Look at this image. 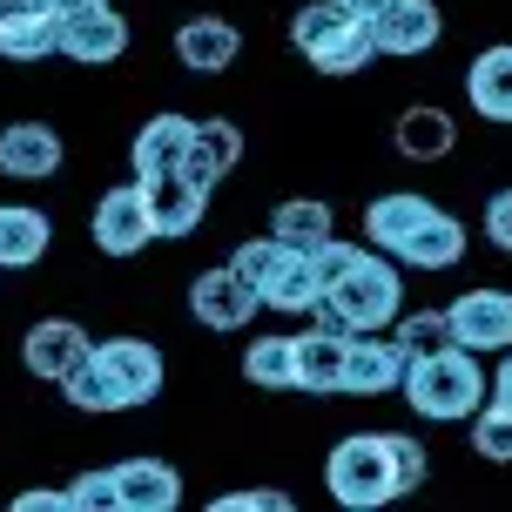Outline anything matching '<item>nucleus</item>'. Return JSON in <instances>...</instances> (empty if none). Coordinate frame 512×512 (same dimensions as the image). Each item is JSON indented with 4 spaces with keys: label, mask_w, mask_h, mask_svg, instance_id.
<instances>
[{
    "label": "nucleus",
    "mask_w": 512,
    "mask_h": 512,
    "mask_svg": "<svg viewBox=\"0 0 512 512\" xmlns=\"http://www.w3.org/2000/svg\"><path fill=\"white\" fill-rule=\"evenodd\" d=\"M0 54L7 61H41V54H54V14L41 0H0Z\"/></svg>",
    "instance_id": "nucleus-22"
},
{
    "label": "nucleus",
    "mask_w": 512,
    "mask_h": 512,
    "mask_svg": "<svg viewBox=\"0 0 512 512\" xmlns=\"http://www.w3.org/2000/svg\"><path fill=\"white\" fill-rule=\"evenodd\" d=\"M14 512H75V506H68V492H21Z\"/></svg>",
    "instance_id": "nucleus-35"
},
{
    "label": "nucleus",
    "mask_w": 512,
    "mask_h": 512,
    "mask_svg": "<svg viewBox=\"0 0 512 512\" xmlns=\"http://www.w3.org/2000/svg\"><path fill=\"white\" fill-rule=\"evenodd\" d=\"M337 7H344V14H358V21H378L384 7H398V0H337Z\"/></svg>",
    "instance_id": "nucleus-36"
},
{
    "label": "nucleus",
    "mask_w": 512,
    "mask_h": 512,
    "mask_svg": "<svg viewBox=\"0 0 512 512\" xmlns=\"http://www.w3.org/2000/svg\"><path fill=\"white\" fill-rule=\"evenodd\" d=\"M398 391H405V405L418 411V418H432V425H459V418H472V411L486 405L479 358L459 351V344H445V351H432V358H411Z\"/></svg>",
    "instance_id": "nucleus-3"
},
{
    "label": "nucleus",
    "mask_w": 512,
    "mask_h": 512,
    "mask_svg": "<svg viewBox=\"0 0 512 512\" xmlns=\"http://www.w3.org/2000/svg\"><path fill=\"white\" fill-rule=\"evenodd\" d=\"M445 324H452V344L459 351H512V290H492V283H479V290H465V297H452L445 304Z\"/></svg>",
    "instance_id": "nucleus-7"
},
{
    "label": "nucleus",
    "mask_w": 512,
    "mask_h": 512,
    "mask_svg": "<svg viewBox=\"0 0 512 512\" xmlns=\"http://www.w3.org/2000/svg\"><path fill=\"white\" fill-rule=\"evenodd\" d=\"M452 142H459V122L445 108H405L398 115V155H411V162H438V155H452Z\"/></svg>",
    "instance_id": "nucleus-26"
},
{
    "label": "nucleus",
    "mask_w": 512,
    "mask_h": 512,
    "mask_svg": "<svg viewBox=\"0 0 512 512\" xmlns=\"http://www.w3.org/2000/svg\"><path fill=\"white\" fill-rule=\"evenodd\" d=\"M189 142H196V122L189 115H149V122L135 128V142H128V162H135V176H176L182 162H189Z\"/></svg>",
    "instance_id": "nucleus-13"
},
{
    "label": "nucleus",
    "mask_w": 512,
    "mask_h": 512,
    "mask_svg": "<svg viewBox=\"0 0 512 512\" xmlns=\"http://www.w3.org/2000/svg\"><path fill=\"white\" fill-rule=\"evenodd\" d=\"M465 102L486 122H512V48H486L465 68Z\"/></svg>",
    "instance_id": "nucleus-25"
},
{
    "label": "nucleus",
    "mask_w": 512,
    "mask_h": 512,
    "mask_svg": "<svg viewBox=\"0 0 512 512\" xmlns=\"http://www.w3.org/2000/svg\"><path fill=\"white\" fill-rule=\"evenodd\" d=\"M243 378L256 391H290L297 384V344L290 337H250L243 344Z\"/></svg>",
    "instance_id": "nucleus-27"
},
{
    "label": "nucleus",
    "mask_w": 512,
    "mask_h": 512,
    "mask_svg": "<svg viewBox=\"0 0 512 512\" xmlns=\"http://www.w3.org/2000/svg\"><path fill=\"white\" fill-rule=\"evenodd\" d=\"M54 48L68 54V61H88V68L122 61V54H128V21L115 14V0H102V7H88V14L54 21Z\"/></svg>",
    "instance_id": "nucleus-10"
},
{
    "label": "nucleus",
    "mask_w": 512,
    "mask_h": 512,
    "mask_svg": "<svg viewBox=\"0 0 512 512\" xmlns=\"http://www.w3.org/2000/svg\"><path fill=\"white\" fill-rule=\"evenodd\" d=\"M486 236H492V250L512 256V189H499V196L486 203Z\"/></svg>",
    "instance_id": "nucleus-34"
},
{
    "label": "nucleus",
    "mask_w": 512,
    "mask_h": 512,
    "mask_svg": "<svg viewBox=\"0 0 512 512\" xmlns=\"http://www.w3.org/2000/svg\"><path fill=\"white\" fill-rule=\"evenodd\" d=\"M95 250L102 256H142L155 243V216H149V189L142 182H122L95 203Z\"/></svg>",
    "instance_id": "nucleus-8"
},
{
    "label": "nucleus",
    "mask_w": 512,
    "mask_h": 512,
    "mask_svg": "<svg viewBox=\"0 0 512 512\" xmlns=\"http://www.w3.org/2000/svg\"><path fill=\"white\" fill-rule=\"evenodd\" d=\"M425 445L405 432H351L331 445V459H324V486H331L337 506L351 512H371L384 499H405V492L425 486Z\"/></svg>",
    "instance_id": "nucleus-1"
},
{
    "label": "nucleus",
    "mask_w": 512,
    "mask_h": 512,
    "mask_svg": "<svg viewBox=\"0 0 512 512\" xmlns=\"http://www.w3.org/2000/svg\"><path fill=\"white\" fill-rule=\"evenodd\" d=\"M425 216H432V203H425V196L391 189V196H378V203L364 209V243H371V250H384V256H398V243H405Z\"/></svg>",
    "instance_id": "nucleus-24"
},
{
    "label": "nucleus",
    "mask_w": 512,
    "mask_h": 512,
    "mask_svg": "<svg viewBox=\"0 0 512 512\" xmlns=\"http://www.w3.org/2000/svg\"><path fill=\"white\" fill-rule=\"evenodd\" d=\"M465 425H472V452H479V459L512 465V405H499V398H492V405H479Z\"/></svg>",
    "instance_id": "nucleus-29"
},
{
    "label": "nucleus",
    "mask_w": 512,
    "mask_h": 512,
    "mask_svg": "<svg viewBox=\"0 0 512 512\" xmlns=\"http://www.w3.org/2000/svg\"><path fill=\"white\" fill-rule=\"evenodd\" d=\"M438 34H445V14H438L432 0H398V7H384L378 21H371V41H378V54H398V61H411V54H432Z\"/></svg>",
    "instance_id": "nucleus-14"
},
{
    "label": "nucleus",
    "mask_w": 512,
    "mask_h": 512,
    "mask_svg": "<svg viewBox=\"0 0 512 512\" xmlns=\"http://www.w3.org/2000/svg\"><path fill=\"white\" fill-rule=\"evenodd\" d=\"M405 344L384 331H351V351H344V391H358V398H384V391H398L405 384Z\"/></svg>",
    "instance_id": "nucleus-11"
},
{
    "label": "nucleus",
    "mask_w": 512,
    "mask_h": 512,
    "mask_svg": "<svg viewBox=\"0 0 512 512\" xmlns=\"http://www.w3.org/2000/svg\"><path fill=\"white\" fill-rule=\"evenodd\" d=\"M68 506L75 512H122V499H115V472H81L75 486H68Z\"/></svg>",
    "instance_id": "nucleus-31"
},
{
    "label": "nucleus",
    "mask_w": 512,
    "mask_h": 512,
    "mask_svg": "<svg viewBox=\"0 0 512 512\" xmlns=\"http://www.w3.org/2000/svg\"><path fill=\"white\" fill-rule=\"evenodd\" d=\"M54 230L41 209L27 203H0V270H34L41 256H48Z\"/></svg>",
    "instance_id": "nucleus-23"
},
{
    "label": "nucleus",
    "mask_w": 512,
    "mask_h": 512,
    "mask_svg": "<svg viewBox=\"0 0 512 512\" xmlns=\"http://www.w3.org/2000/svg\"><path fill=\"white\" fill-rule=\"evenodd\" d=\"M88 364L102 371L115 411H135L162 391V351H155L149 337H102V344L88 351Z\"/></svg>",
    "instance_id": "nucleus-6"
},
{
    "label": "nucleus",
    "mask_w": 512,
    "mask_h": 512,
    "mask_svg": "<svg viewBox=\"0 0 512 512\" xmlns=\"http://www.w3.org/2000/svg\"><path fill=\"white\" fill-rule=\"evenodd\" d=\"M236 270L243 283L256 290V304L263 310H283V317H310L317 310V270H310V250H290L283 236H256L236 250Z\"/></svg>",
    "instance_id": "nucleus-4"
},
{
    "label": "nucleus",
    "mask_w": 512,
    "mask_h": 512,
    "mask_svg": "<svg viewBox=\"0 0 512 512\" xmlns=\"http://www.w3.org/2000/svg\"><path fill=\"white\" fill-rule=\"evenodd\" d=\"M297 499L290 492H270V486H250V492H216L209 512H290Z\"/></svg>",
    "instance_id": "nucleus-32"
},
{
    "label": "nucleus",
    "mask_w": 512,
    "mask_h": 512,
    "mask_svg": "<svg viewBox=\"0 0 512 512\" xmlns=\"http://www.w3.org/2000/svg\"><path fill=\"white\" fill-rule=\"evenodd\" d=\"M391 337L405 344V358H432V351H445L452 344V324H445V310H398V324H391Z\"/></svg>",
    "instance_id": "nucleus-30"
},
{
    "label": "nucleus",
    "mask_w": 512,
    "mask_h": 512,
    "mask_svg": "<svg viewBox=\"0 0 512 512\" xmlns=\"http://www.w3.org/2000/svg\"><path fill=\"white\" fill-rule=\"evenodd\" d=\"M135 182H142V176H135ZM142 189H149L155 236H189L196 223H203V209H209V189H196L182 169H176V176H149Z\"/></svg>",
    "instance_id": "nucleus-18"
},
{
    "label": "nucleus",
    "mask_w": 512,
    "mask_h": 512,
    "mask_svg": "<svg viewBox=\"0 0 512 512\" xmlns=\"http://www.w3.org/2000/svg\"><path fill=\"white\" fill-rule=\"evenodd\" d=\"M236 54H243V34H236L223 14H189L176 27V61L189 75H223Z\"/></svg>",
    "instance_id": "nucleus-15"
},
{
    "label": "nucleus",
    "mask_w": 512,
    "mask_h": 512,
    "mask_svg": "<svg viewBox=\"0 0 512 512\" xmlns=\"http://www.w3.org/2000/svg\"><path fill=\"white\" fill-rule=\"evenodd\" d=\"M290 344H297V391H344V351H351V331L317 324V331L290 337Z\"/></svg>",
    "instance_id": "nucleus-19"
},
{
    "label": "nucleus",
    "mask_w": 512,
    "mask_h": 512,
    "mask_svg": "<svg viewBox=\"0 0 512 512\" xmlns=\"http://www.w3.org/2000/svg\"><path fill=\"white\" fill-rule=\"evenodd\" d=\"M88 351H95V337L81 331L75 317H41V324L21 337V364H27L41 384H61L81 358H88Z\"/></svg>",
    "instance_id": "nucleus-12"
},
{
    "label": "nucleus",
    "mask_w": 512,
    "mask_h": 512,
    "mask_svg": "<svg viewBox=\"0 0 512 512\" xmlns=\"http://www.w3.org/2000/svg\"><path fill=\"white\" fill-rule=\"evenodd\" d=\"M290 41H297V54H304L317 75H358L364 61L378 54V41H371V21L344 14L337 0H310V7H297Z\"/></svg>",
    "instance_id": "nucleus-5"
},
{
    "label": "nucleus",
    "mask_w": 512,
    "mask_h": 512,
    "mask_svg": "<svg viewBox=\"0 0 512 512\" xmlns=\"http://www.w3.org/2000/svg\"><path fill=\"white\" fill-rule=\"evenodd\" d=\"M236 162H243V128L236 122H196V142H189V162H182V176L196 182V189H216V182L230 176Z\"/></svg>",
    "instance_id": "nucleus-20"
},
{
    "label": "nucleus",
    "mask_w": 512,
    "mask_h": 512,
    "mask_svg": "<svg viewBox=\"0 0 512 512\" xmlns=\"http://www.w3.org/2000/svg\"><path fill=\"white\" fill-rule=\"evenodd\" d=\"M54 21H68V14H88V7H102V0H41Z\"/></svg>",
    "instance_id": "nucleus-37"
},
{
    "label": "nucleus",
    "mask_w": 512,
    "mask_h": 512,
    "mask_svg": "<svg viewBox=\"0 0 512 512\" xmlns=\"http://www.w3.org/2000/svg\"><path fill=\"white\" fill-rule=\"evenodd\" d=\"M459 256H465V223L452 216V209H432V216L398 243L391 263H411V270H452Z\"/></svg>",
    "instance_id": "nucleus-21"
},
{
    "label": "nucleus",
    "mask_w": 512,
    "mask_h": 512,
    "mask_svg": "<svg viewBox=\"0 0 512 512\" xmlns=\"http://www.w3.org/2000/svg\"><path fill=\"white\" fill-rule=\"evenodd\" d=\"M115 499H122V512H176L182 479L162 459H122L115 465Z\"/></svg>",
    "instance_id": "nucleus-17"
},
{
    "label": "nucleus",
    "mask_w": 512,
    "mask_h": 512,
    "mask_svg": "<svg viewBox=\"0 0 512 512\" xmlns=\"http://www.w3.org/2000/svg\"><path fill=\"white\" fill-rule=\"evenodd\" d=\"M358 250H364V243H337V236H324V243L310 250V270H317V290H324V283H331V277H337V270H344V263H351Z\"/></svg>",
    "instance_id": "nucleus-33"
},
{
    "label": "nucleus",
    "mask_w": 512,
    "mask_h": 512,
    "mask_svg": "<svg viewBox=\"0 0 512 512\" xmlns=\"http://www.w3.org/2000/svg\"><path fill=\"white\" fill-rule=\"evenodd\" d=\"M61 135H54L48 122H14V128H0V176H14V182H48L54 169H61Z\"/></svg>",
    "instance_id": "nucleus-16"
},
{
    "label": "nucleus",
    "mask_w": 512,
    "mask_h": 512,
    "mask_svg": "<svg viewBox=\"0 0 512 512\" xmlns=\"http://www.w3.org/2000/svg\"><path fill=\"white\" fill-rule=\"evenodd\" d=\"M405 310V277L384 250H358L317 297V324H337V331H391Z\"/></svg>",
    "instance_id": "nucleus-2"
},
{
    "label": "nucleus",
    "mask_w": 512,
    "mask_h": 512,
    "mask_svg": "<svg viewBox=\"0 0 512 512\" xmlns=\"http://www.w3.org/2000/svg\"><path fill=\"white\" fill-rule=\"evenodd\" d=\"M256 290L243 283V270L236 263H223V270H203V277L189 283V317L203 324V331H243L256 317Z\"/></svg>",
    "instance_id": "nucleus-9"
},
{
    "label": "nucleus",
    "mask_w": 512,
    "mask_h": 512,
    "mask_svg": "<svg viewBox=\"0 0 512 512\" xmlns=\"http://www.w3.org/2000/svg\"><path fill=\"white\" fill-rule=\"evenodd\" d=\"M492 398H499V405H512V351H506V364H499V378H492Z\"/></svg>",
    "instance_id": "nucleus-38"
},
{
    "label": "nucleus",
    "mask_w": 512,
    "mask_h": 512,
    "mask_svg": "<svg viewBox=\"0 0 512 512\" xmlns=\"http://www.w3.org/2000/svg\"><path fill=\"white\" fill-rule=\"evenodd\" d=\"M331 230H337L331 203H310V196H297V203H283V209H277V223H270V236H283L290 250H317V243H324Z\"/></svg>",
    "instance_id": "nucleus-28"
}]
</instances>
